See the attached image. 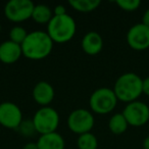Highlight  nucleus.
Here are the masks:
<instances>
[{
    "instance_id": "1a4fd4ad",
    "label": "nucleus",
    "mask_w": 149,
    "mask_h": 149,
    "mask_svg": "<svg viewBox=\"0 0 149 149\" xmlns=\"http://www.w3.org/2000/svg\"><path fill=\"white\" fill-rule=\"evenodd\" d=\"M23 120V111L17 104L10 101H4L0 103L1 126L10 130H17Z\"/></svg>"
},
{
    "instance_id": "0eeeda50",
    "label": "nucleus",
    "mask_w": 149,
    "mask_h": 149,
    "mask_svg": "<svg viewBox=\"0 0 149 149\" xmlns=\"http://www.w3.org/2000/svg\"><path fill=\"white\" fill-rule=\"evenodd\" d=\"M34 7L31 0H10L4 6V15L13 23H23L32 17Z\"/></svg>"
},
{
    "instance_id": "2eb2a0df",
    "label": "nucleus",
    "mask_w": 149,
    "mask_h": 149,
    "mask_svg": "<svg viewBox=\"0 0 149 149\" xmlns=\"http://www.w3.org/2000/svg\"><path fill=\"white\" fill-rule=\"evenodd\" d=\"M53 10H51L48 5L46 4H36L34 7L32 19L40 25H45L49 23L53 17Z\"/></svg>"
},
{
    "instance_id": "9d476101",
    "label": "nucleus",
    "mask_w": 149,
    "mask_h": 149,
    "mask_svg": "<svg viewBox=\"0 0 149 149\" xmlns=\"http://www.w3.org/2000/svg\"><path fill=\"white\" fill-rule=\"evenodd\" d=\"M127 43L136 51H143L149 48V28L142 23L136 24L127 33Z\"/></svg>"
},
{
    "instance_id": "393cba45",
    "label": "nucleus",
    "mask_w": 149,
    "mask_h": 149,
    "mask_svg": "<svg viewBox=\"0 0 149 149\" xmlns=\"http://www.w3.org/2000/svg\"><path fill=\"white\" fill-rule=\"evenodd\" d=\"M23 149H39L37 142H28L24 145Z\"/></svg>"
},
{
    "instance_id": "b1692460",
    "label": "nucleus",
    "mask_w": 149,
    "mask_h": 149,
    "mask_svg": "<svg viewBox=\"0 0 149 149\" xmlns=\"http://www.w3.org/2000/svg\"><path fill=\"white\" fill-rule=\"evenodd\" d=\"M142 24L149 28V8H147L145 10L144 15L142 17Z\"/></svg>"
},
{
    "instance_id": "a878e982",
    "label": "nucleus",
    "mask_w": 149,
    "mask_h": 149,
    "mask_svg": "<svg viewBox=\"0 0 149 149\" xmlns=\"http://www.w3.org/2000/svg\"><path fill=\"white\" fill-rule=\"evenodd\" d=\"M143 148L144 149H149V136H147L143 141Z\"/></svg>"
},
{
    "instance_id": "dca6fc26",
    "label": "nucleus",
    "mask_w": 149,
    "mask_h": 149,
    "mask_svg": "<svg viewBox=\"0 0 149 149\" xmlns=\"http://www.w3.org/2000/svg\"><path fill=\"white\" fill-rule=\"evenodd\" d=\"M129 127V124L127 122L126 118L124 116V114L118 112L114 113L113 116H110L109 120H108V128L109 131L114 135H120L124 134L127 131Z\"/></svg>"
},
{
    "instance_id": "6ab92c4d",
    "label": "nucleus",
    "mask_w": 149,
    "mask_h": 149,
    "mask_svg": "<svg viewBox=\"0 0 149 149\" xmlns=\"http://www.w3.org/2000/svg\"><path fill=\"white\" fill-rule=\"evenodd\" d=\"M28 32L22 26H15V27L11 28V30L9 31V40L15 43L22 45L23 42L26 40L28 36Z\"/></svg>"
},
{
    "instance_id": "f257e3e1",
    "label": "nucleus",
    "mask_w": 149,
    "mask_h": 149,
    "mask_svg": "<svg viewBox=\"0 0 149 149\" xmlns=\"http://www.w3.org/2000/svg\"><path fill=\"white\" fill-rule=\"evenodd\" d=\"M53 41L47 32L33 31L28 34L22 44L23 55L31 60H41L48 57L53 49Z\"/></svg>"
},
{
    "instance_id": "39448f33",
    "label": "nucleus",
    "mask_w": 149,
    "mask_h": 149,
    "mask_svg": "<svg viewBox=\"0 0 149 149\" xmlns=\"http://www.w3.org/2000/svg\"><path fill=\"white\" fill-rule=\"evenodd\" d=\"M32 120L35 126L36 132L40 135H45L56 132L59 126L60 118L57 110L53 107L43 106L35 112Z\"/></svg>"
},
{
    "instance_id": "5701e85b",
    "label": "nucleus",
    "mask_w": 149,
    "mask_h": 149,
    "mask_svg": "<svg viewBox=\"0 0 149 149\" xmlns=\"http://www.w3.org/2000/svg\"><path fill=\"white\" fill-rule=\"evenodd\" d=\"M142 91L145 95L149 96V77L145 78L143 80V84H142Z\"/></svg>"
},
{
    "instance_id": "f8f14e48",
    "label": "nucleus",
    "mask_w": 149,
    "mask_h": 149,
    "mask_svg": "<svg viewBox=\"0 0 149 149\" xmlns=\"http://www.w3.org/2000/svg\"><path fill=\"white\" fill-rule=\"evenodd\" d=\"M23 55L22 46L15 42L7 40L0 44V61L5 64L17 62Z\"/></svg>"
},
{
    "instance_id": "7ed1b4c3",
    "label": "nucleus",
    "mask_w": 149,
    "mask_h": 149,
    "mask_svg": "<svg viewBox=\"0 0 149 149\" xmlns=\"http://www.w3.org/2000/svg\"><path fill=\"white\" fill-rule=\"evenodd\" d=\"M77 25L70 15H53L47 25V34L53 43L63 44L70 41L76 35Z\"/></svg>"
},
{
    "instance_id": "f03ea898",
    "label": "nucleus",
    "mask_w": 149,
    "mask_h": 149,
    "mask_svg": "<svg viewBox=\"0 0 149 149\" xmlns=\"http://www.w3.org/2000/svg\"><path fill=\"white\" fill-rule=\"evenodd\" d=\"M143 80L135 72H125L116 79L113 92L118 100L126 103L136 101L142 91Z\"/></svg>"
},
{
    "instance_id": "412c9836",
    "label": "nucleus",
    "mask_w": 149,
    "mask_h": 149,
    "mask_svg": "<svg viewBox=\"0 0 149 149\" xmlns=\"http://www.w3.org/2000/svg\"><path fill=\"white\" fill-rule=\"evenodd\" d=\"M116 3L120 9L125 11H135L141 5L139 0H118Z\"/></svg>"
},
{
    "instance_id": "4be33fe9",
    "label": "nucleus",
    "mask_w": 149,
    "mask_h": 149,
    "mask_svg": "<svg viewBox=\"0 0 149 149\" xmlns=\"http://www.w3.org/2000/svg\"><path fill=\"white\" fill-rule=\"evenodd\" d=\"M53 15H66V9H65V6L64 5H61V4H58L54 7L53 9Z\"/></svg>"
},
{
    "instance_id": "4468645a",
    "label": "nucleus",
    "mask_w": 149,
    "mask_h": 149,
    "mask_svg": "<svg viewBox=\"0 0 149 149\" xmlns=\"http://www.w3.org/2000/svg\"><path fill=\"white\" fill-rule=\"evenodd\" d=\"M37 144L39 149H64L65 141L63 137L57 132L41 135Z\"/></svg>"
},
{
    "instance_id": "423d86ee",
    "label": "nucleus",
    "mask_w": 149,
    "mask_h": 149,
    "mask_svg": "<svg viewBox=\"0 0 149 149\" xmlns=\"http://www.w3.org/2000/svg\"><path fill=\"white\" fill-rule=\"evenodd\" d=\"M95 118L91 111L86 108L74 109L68 116V127L72 133L78 135L89 133L93 129Z\"/></svg>"
},
{
    "instance_id": "f3484780",
    "label": "nucleus",
    "mask_w": 149,
    "mask_h": 149,
    "mask_svg": "<svg viewBox=\"0 0 149 149\" xmlns=\"http://www.w3.org/2000/svg\"><path fill=\"white\" fill-rule=\"evenodd\" d=\"M68 4L79 13H91L98 8L101 1L100 0H70Z\"/></svg>"
},
{
    "instance_id": "ddd939ff",
    "label": "nucleus",
    "mask_w": 149,
    "mask_h": 149,
    "mask_svg": "<svg viewBox=\"0 0 149 149\" xmlns=\"http://www.w3.org/2000/svg\"><path fill=\"white\" fill-rule=\"evenodd\" d=\"M83 51L88 55H96L100 53L103 48V39L97 32H88L85 34L81 42Z\"/></svg>"
},
{
    "instance_id": "a211bd4d",
    "label": "nucleus",
    "mask_w": 149,
    "mask_h": 149,
    "mask_svg": "<svg viewBox=\"0 0 149 149\" xmlns=\"http://www.w3.org/2000/svg\"><path fill=\"white\" fill-rule=\"evenodd\" d=\"M78 149H98L97 137L91 132L79 135L77 140Z\"/></svg>"
},
{
    "instance_id": "6e6552de",
    "label": "nucleus",
    "mask_w": 149,
    "mask_h": 149,
    "mask_svg": "<svg viewBox=\"0 0 149 149\" xmlns=\"http://www.w3.org/2000/svg\"><path fill=\"white\" fill-rule=\"evenodd\" d=\"M122 113L126 118L129 126L141 127L149 120V106L144 102L136 100L127 103Z\"/></svg>"
},
{
    "instance_id": "9b49d317",
    "label": "nucleus",
    "mask_w": 149,
    "mask_h": 149,
    "mask_svg": "<svg viewBox=\"0 0 149 149\" xmlns=\"http://www.w3.org/2000/svg\"><path fill=\"white\" fill-rule=\"evenodd\" d=\"M32 96L36 103L43 106H48L55 97V90L53 86L46 81H40L34 86Z\"/></svg>"
},
{
    "instance_id": "aec40b11",
    "label": "nucleus",
    "mask_w": 149,
    "mask_h": 149,
    "mask_svg": "<svg viewBox=\"0 0 149 149\" xmlns=\"http://www.w3.org/2000/svg\"><path fill=\"white\" fill-rule=\"evenodd\" d=\"M19 133L25 137H31L36 134V129L32 120H24L17 129Z\"/></svg>"
},
{
    "instance_id": "20e7f679",
    "label": "nucleus",
    "mask_w": 149,
    "mask_h": 149,
    "mask_svg": "<svg viewBox=\"0 0 149 149\" xmlns=\"http://www.w3.org/2000/svg\"><path fill=\"white\" fill-rule=\"evenodd\" d=\"M118 98L113 89L101 87L94 90L89 98V105L93 112L97 114H107L116 108Z\"/></svg>"
}]
</instances>
